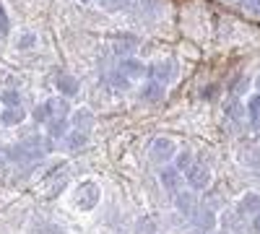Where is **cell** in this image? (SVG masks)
<instances>
[{"instance_id":"6da1fadb","label":"cell","mask_w":260,"mask_h":234,"mask_svg":"<svg viewBox=\"0 0 260 234\" xmlns=\"http://www.w3.org/2000/svg\"><path fill=\"white\" fill-rule=\"evenodd\" d=\"M185 182L190 185V190H208L211 185V169L201 161H192L185 172Z\"/></svg>"},{"instance_id":"7a4b0ae2","label":"cell","mask_w":260,"mask_h":234,"mask_svg":"<svg viewBox=\"0 0 260 234\" xmlns=\"http://www.w3.org/2000/svg\"><path fill=\"white\" fill-rule=\"evenodd\" d=\"M148 76L154 78V83H159V86H169V83L175 81V76H177L175 60H159V62H154V65L148 68Z\"/></svg>"},{"instance_id":"3957f363","label":"cell","mask_w":260,"mask_h":234,"mask_svg":"<svg viewBox=\"0 0 260 234\" xmlns=\"http://www.w3.org/2000/svg\"><path fill=\"white\" fill-rule=\"evenodd\" d=\"M190 221H192V226L198 229L201 234H208V231H213L216 229V214H213V208H208V206H203V208H195V214L190 216Z\"/></svg>"},{"instance_id":"277c9868","label":"cell","mask_w":260,"mask_h":234,"mask_svg":"<svg viewBox=\"0 0 260 234\" xmlns=\"http://www.w3.org/2000/svg\"><path fill=\"white\" fill-rule=\"evenodd\" d=\"M177 148H175V141L172 138H156L154 143H151V159H154L156 164H164L169 159H175Z\"/></svg>"},{"instance_id":"5b68a950","label":"cell","mask_w":260,"mask_h":234,"mask_svg":"<svg viewBox=\"0 0 260 234\" xmlns=\"http://www.w3.org/2000/svg\"><path fill=\"white\" fill-rule=\"evenodd\" d=\"M99 187L94 185V182H83L81 187H78V195H76V200H78V208H83V211H91V208H96V203H99Z\"/></svg>"},{"instance_id":"8992f818","label":"cell","mask_w":260,"mask_h":234,"mask_svg":"<svg viewBox=\"0 0 260 234\" xmlns=\"http://www.w3.org/2000/svg\"><path fill=\"white\" fill-rule=\"evenodd\" d=\"M237 214L240 216H257L260 214V195L257 193H245L237 203Z\"/></svg>"},{"instance_id":"52a82bcc","label":"cell","mask_w":260,"mask_h":234,"mask_svg":"<svg viewBox=\"0 0 260 234\" xmlns=\"http://www.w3.org/2000/svg\"><path fill=\"white\" fill-rule=\"evenodd\" d=\"M21 143H24L29 151L34 154V159H42L45 154L52 151V141L50 138H42V136H29L26 141H21Z\"/></svg>"},{"instance_id":"ba28073f","label":"cell","mask_w":260,"mask_h":234,"mask_svg":"<svg viewBox=\"0 0 260 234\" xmlns=\"http://www.w3.org/2000/svg\"><path fill=\"white\" fill-rule=\"evenodd\" d=\"M6 159H11V161H16V164H21V166H26V164L37 161V159H34V154L29 151V148H26L24 143H16V146L6 148Z\"/></svg>"},{"instance_id":"9c48e42d","label":"cell","mask_w":260,"mask_h":234,"mask_svg":"<svg viewBox=\"0 0 260 234\" xmlns=\"http://www.w3.org/2000/svg\"><path fill=\"white\" fill-rule=\"evenodd\" d=\"M175 206H177L180 214L192 216V214H195V208H198V198H195L192 193H185V190H180L177 198H175Z\"/></svg>"},{"instance_id":"30bf717a","label":"cell","mask_w":260,"mask_h":234,"mask_svg":"<svg viewBox=\"0 0 260 234\" xmlns=\"http://www.w3.org/2000/svg\"><path fill=\"white\" fill-rule=\"evenodd\" d=\"M182 175L177 172V169L175 166H169V169H164V172H161V185L169 190V193H180V190H182Z\"/></svg>"},{"instance_id":"8fae6325","label":"cell","mask_w":260,"mask_h":234,"mask_svg":"<svg viewBox=\"0 0 260 234\" xmlns=\"http://www.w3.org/2000/svg\"><path fill=\"white\" fill-rule=\"evenodd\" d=\"M24 110L21 107H8V110H3L0 112V125H8V127H13V125H21L24 122Z\"/></svg>"},{"instance_id":"7c38bea8","label":"cell","mask_w":260,"mask_h":234,"mask_svg":"<svg viewBox=\"0 0 260 234\" xmlns=\"http://www.w3.org/2000/svg\"><path fill=\"white\" fill-rule=\"evenodd\" d=\"M73 125L78 127V133H86V130H89V127L94 125V115H91V110H76L73 112Z\"/></svg>"},{"instance_id":"4fadbf2b","label":"cell","mask_w":260,"mask_h":234,"mask_svg":"<svg viewBox=\"0 0 260 234\" xmlns=\"http://www.w3.org/2000/svg\"><path fill=\"white\" fill-rule=\"evenodd\" d=\"M247 91H250V76H245V73L237 76V78L229 83V94H232L234 99H237V96H245Z\"/></svg>"},{"instance_id":"5bb4252c","label":"cell","mask_w":260,"mask_h":234,"mask_svg":"<svg viewBox=\"0 0 260 234\" xmlns=\"http://www.w3.org/2000/svg\"><path fill=\"white\" fill-rule=\"evenodd\" d=\"M141 96H143V102L156 104V102H161V96H164V86H159V83H146L143 91H141Z\"/></svg>"},{"instance_id":"9a60e30c","label":"cell","mask_w":260,"mask_h":234,"mask_svg":"<svg viewBox=\"0 0 260 234\" xmlns=\"http://www.w3.org/2000/svg\"><path fill=\"white\" fill-rule=\"evenodd\" d=\"M57 89H60L62 96H73V94L78 91V81H76L73 76H60V78H57Z\"/></svg>"},{"instance_id":"2e32d148","label":"cell","mask_w":260,"mask_h":234,"mask_svg":"<svg viewBox=\"0 0 260 234\" xmlns=\"http://www.w3.org/2000/svg\"><path fill=\"white\" fill-rule=\"evenodd\" d=\"M122 73H125V76H130V78H138V76H146V68L141 65L138 60L127 57V60H122Z\"/></svg>"},{"instance_id":"e0dca14e","label":"cell","mask_w":260,"mask_h":234,"mask_svg":"<svg viewBox=\"0 0 260 234\" xmlns=\"http://www.w3.org/2000/svg\"><path fill=\"white\" fill-rule=\"evenodd\" d=\"M245 115H247V112H245V104H242L240 99H232V102L226 104V117H232L234 122H240Z\"/></svg>"},{"instance_id":"ac0fdd59","label":"cell","mask_w":260,"mask_h":234,"mask_svg":"<svg viewBox=\"0 0 260 234\" xmlns=\"http://www.w3.org/2000/svg\"><path fill=\"white\" fill-rule=\"evenodd\" d=\"M65 130H68V120H65V117L57 115L55 120H50V138H62Z\"/></svg>"},{"instance_id":"d6986e66","label":"cell","mask_w":260,"mask_h":234,"mask_svg":"<svg viewBox=\"0 0 260 234\" xmlns=\"http://www.w3.org/2000/svg\"><path fill=\"white\" fill-rule=\"evenodd\" d=\"M52 110H55V102L42 104V107H37V112H34V120L37 122H50L52 120Z\"/></svg>"},{"instance_id":"ffe728a7","label":"cell","mask_w":260,"mask_h":234,"mask_svg":"<svg viewBox=\"0 0 260 234\" xmlns=\"http://www.w3.org/2000/svg\"><path fill=\"white\" fill-rule=\"evenodd\" d=\"M245 112L250 115V122H255V120H260V94H255V96H250V102L245 104Z\"/></svg>"},{"instance_id":"44dd1931","label":"cell","mask_w":260,"mask_h":234,"mask_svg":"<svg viewBox=\"0 0 260 234\" xmlns=\"http://www.w3.org/2000/svg\"><path fill=\"white\" fill-rule=\"evenodd\" d=\"M190 164H192V154H190V151H182V154L177 156V166H175V169H177V172H187Z\"/></svg>"},{"instance_id":"7402d4cb","label":"cell","mask_w":260,"mask_h":234,"mask_svg":"<svg viewBox=\"0 0 260 234\" xmlns=\"http://www.w3.org/2000/svg\"><path fill=\"white\" fill-rule=\"evenodd\" d=\"M0 102H3V104H6V110H8V107H18L21 96H18V91H6L3 96H0Z\"/></svg>"},{"instance_id":"603a6c76","label":"cell","mask_w":260,"mask_h":234,"mask_svg":"<svg viewBox=\"0 0 260 234\" xmlns=\"http://www.w3.org/2000/svg\"><path fill=\"white\" fill-rule=\"evenodd\" d=\"M156 229H154V221L151 219H141L138 221V226H136V234H154Z\"/></svg>"},{"instance_id":"cb8c5ba5","label":"cell","mask_w":260,"mask_h":234,"mask_svg":"<svg viewBox=\"0 0 260 234\" xmlns=\"http://www.w3.org/2000/svg\"><path fill=\"white\" fill-rule=\"evenodd\" d=\"M8 29H11V24H8V13H6L3 3H0V37H6Z\"/></svg>"},{"instance_id":"d4e9b609","label":"cell","mask_w":260,"mask_h":234,"mask_svg":"<svg viewBox=\"0 0 260 234\" xmlns=\"http://www.w3.org/2000/svg\"><path fill=\"white\" fill-rule=\"evenodd\" d=\"M216 94H219V86H216V83H211V86H206V89L201 91V96H203L206 102H211V99H216Z\"/></svg>"},{"instance_id":"484cf974","label":"cell","mask_w":260,"mask_h":234,"mask_svg":"<svg viewBox=\"0 0 260 234\" xmlns=\"http://www.w3.org/2000/svg\"><path fill=\"white\" fill-rule=\"evenodd\" d=\"M83 143H86V133H73V136H71V141H68V146H71V148H81Z\"/></svg>"},{"instance_id":"4316f807","label":"cell","mask_w":260,"mask_h":234,"mask_svg":"<svg viewBox=\"0 0 260 234\" xmlns=\"http://www.w3.org/2000/svg\"><path fill=\"white\" fill-rule=\"evenodd\" d=\"M112 83H115L117 89H127V86H130V81H127L122 73H112Z\"/></svg>"},{"instance_id":"83f0119b","label":"cell","mask_w":260,"mask_h":234,"mask_svg":"<svg viewBox=\"0 0 260 234\" xmlns=\"http://www.w3.org/2000/svg\"><path fill=\"white\" fill-rule=\"evenodd\" d=\"M242 6L250 11V13H255V16H260V0H242Z\"/></svg>"},{"instance_id":"f1b7e54d","label":"cell","mask_w":260,"mask_h":234,"mask_svg":"<svg viewBox=\"0 0 260 234\" xmlns=\"http://www.w3.org/2000/svg\"><path fill=\"white\" fill-rule=\"evenodd\" d=\"M34 42H37V37H34V34H26V37H21V39H18V50H21V47H31Z\"/></svg>"},{"instance_id":"f546056e","label":"cell","mask_w":260,"mask_h":234,"mask_svg":"<svg viewBox=\"0 0 260 234\" xmlns=\"http://www.w3.org/2000/svg\"><path fill=\"white\" fill-rule=\"evenodd\" d=\"M39 234H62V231L52 224H45V226H39Z\"/></svg>"},{"instance_id":"4dcf8cb0","label":"cell","mask_w":260,"mask_h":234,"mask_svg":"<svg viewBox=\"0 0 260 234\" xmlns=\"http://www.w3.org/2000/svg\"><path fill=\"white\" fill-rule=\"evenodd\" d=\"M250 231H252V234H260V214L252 216V221H250Z\"/></svg>"},{"instance_id":"1f68e13d","label":"cell","mask_w":260,"mask_h":234,"mask_svg":"<svg viewBox=\"0 0 260 234\" xmlns=\"http://www.w3.org/2000/svg\"><path fill=\"white\" fill-rule=\"evenodd\" d=\"M6 159V148H0V161H3Z\"/></svg>"},{"instance_id":"d6a6232c","label":"cell","mask_w":260,"mask_h":234,"mask_svg":"<svg viewBox=\"0 0 260 234\" xmlns=\"http://www.w3.org/2000/svg\"><path fill=\"white\" fill-rule=\"evenodd\" d=\"M257 86H260V78H257Z\"/></svg>"},{"instance_id":"836d02e7","label":"cell","mask_w":260,"mask_h":234,"mask_svg":"<svg viewBox=\"0 0 260 234\" xmlns=\"http://www.w3.org/2000/svg\"><path fill=\"white\" fill-rule=\"evenodd\" d=\"M83 3H89V0H83Z\"/></svg>"}]
</instances>
